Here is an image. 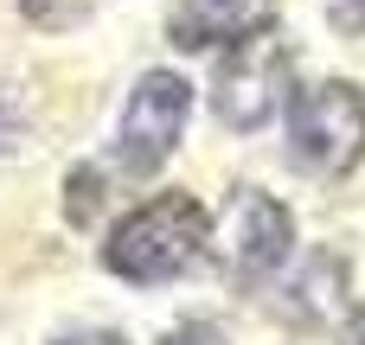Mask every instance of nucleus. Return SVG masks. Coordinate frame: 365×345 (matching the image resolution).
<instances>
[{
  "label": "nucleus",
  "mask_w": 365,
  "mask_h": 345,
  "mask_svg": "<svg viewBox=\"0 0 365 345\" xmlns=\"http://www.w3.org/2000/svg\"><path fill=\"white\" fill-rule=\"evenodd\" d=\"M295 102V45L269 26H250L244 38L218 45V70H212V109L225 128L257 134L269 122H282V109Z\"/></svg>",
  "instance_id": "nucleus-2"
},
{
  "label": "nucleus",
  "mask_w": 365,
  "mask_h": 345,
  "mask_svg": "<svg viewBox=\"0 0 365 345\" xmlns=\"http://www.w3.org/2000/svg\"><path fill=\"white\" fill-rule=\"evenodd\" d=\"M103 0H19V19L32 32H77Z\"/></svg>",
  "instance_id": "nucleus-9"
},
{
  "label": "nucleus",
  "mask_w": 365,
  "mask_h": 345,
  "mask_svg": "<svg viewBox=\"0 0 365 345\" xmlns=\"http://www.w3.org/2000/svg\"><path fill=\"white\" fill-rule=\"evenodd\" d=\"M19 147H26V109H19L13 83H0V166H6Z\"/></svg>",
  "instance_id": "nucleus-10"
},
{
  "label": "nucleus",
  "mask_w": 365,
  "mask_h": 345,
  "mask_svg": "<svg viewBox=\"0 0 365 345\" xmlns=\"http://www.w3.org/2000/svg\"><path fill=\"white\" fill-rule=\"evenodd\" d=\"M160 345H225V333H218L212 320H186V327H173Z\"/></svg>",
  "instance_id": "nucleus-11"
},
{
  "label": "nucleus",
  "mask_w": 365,
  "mask_h": 345,
  "mask_svg": "<svg viewBox=\"0 0 365 345\" xmlns=\"http://www.w3.org/2000/svg\"><path fill=\"white\" fill-rule=\"evenodd\" d=\"M276 6L269 0H167V38L180 51H212L244 38L250 26H269Z\"/></svg>",
  "instance_id": "nucleus-6"
},
{
  "label": "nucleus",
  "mask_w": 365,
  "mask_h": 345,
  "mask_svg": "<svg viewBox=\"0 0 365 345\" xmlns=\"http://www.w3.org/2000/svg\"><path fill=\"white\" fill-rule=\"evenodd\" d=\"M289 307H295V320H327V314H340V307H346V256H334V250H308Z\"/></svg>",
  "instance_id": "nucleus-7"
},
{
  "label": "nucleus",
  "mask_w": 365,
  "mask_h": 345,
  "mask_svg": "<svg viewBox=\"0 0 365 345\" xmlns=\"http://www.w3.org/2000/svg\"><path fill=\"white\" fill-rule=\"evenodd\" d=\"M205 237H212V211L192 192H154L109 224L103 269L128 288H167L192 262H205Z\"/></svg>",
  "instance_id": "nucleus-1"
},
{
  "label": "nucleus",
  "mask_w": 365,
  "mask_h": 345,
  "mask_svg": "<svg viewBox=\"0 0 365 345\" xmlns=\"http://www.w3.org/2000/svg\"><path fill=\"white\" fill-rule=\"evenodd\" d=\"M186 115H192V83L180 70H141L135 90H128V102H122V128H115L109 173L115 179H154L180 154Z\"/></svg>",
  "instance_id": "nucleus-5"
},
{
  "label": "nucleus",
  "mask_w": 365,
  "mask_h": 345,
  "mask_svg": "<svg viewBox=\"0 0 365 345\" xmlns=\"http://www.w3.org/2000/svg\"><path fill=\"white\" fill-rule=\"evenodd\" d=\"M282 154L308 179H346L365 160V90L346 77L295 90L282 109Z\"/></svg>",
  "instance_id": "nucleus-4"
},
{
  "label": "nucleus",
  "mask_w": 365,
  "mask_h": 345,
  "mask_svg": "<svg viewBox=\"0 0 365 345\" xmlns=\"http://www.w3.org/2000/svg\"><path fill=\"white\" fill-rule=\"evenodd\" d=\"M51 345H128L115 327H83V333H58Z\"/></svg>",
  "instance_id": "nucleus-12"
},
{
  "label": "nucleus",
  "mask_w": 365,
  "mask_h": 345,
  "mask_svg": "<svg viewBox=\"0 0 365 345\" xmlns=\"http://www.w3.org/2000/svg\"><path fill=\"white\" fill-rule=\"evenodd\" d=\"M103 205H109V166H71L64 173V224L71 230H90L96 218H103Z\"/></svg>",
  "instance_id": "nucleus-8"
},
{
  "label": "nucleus",
  "mask_w": 365,
  "mask_h": 345,
  "mask_svg": "<svg viewBox=\"0 0 365 345\" xmlns=\"http://www.w3.org/2000/svg\"><path fill=\"white\" fill-rule=\"evenodd\" d=\"M346 345H365V307H346Z\"/></svg>",
  "instance_id": "nucleus-13"
},
{
  "label": "nucleus",
  "mask_w": 365,
  "mask_h": 345,
  "mask_svg": "<svg viewBox=\"0 0 365 345\" xmlns=\"http://www.w3.org/2000/svg\"><path fill=\"white\" fill-rule=\"evenodd\" d=\"M295 256V218L276 192L263 186H231L225 205L212 211V237H205V262L218 269L225 288H263L269 275H282Z\"/></svg>",
  "instance_id": "nucleus-3"
}]
</instances>
